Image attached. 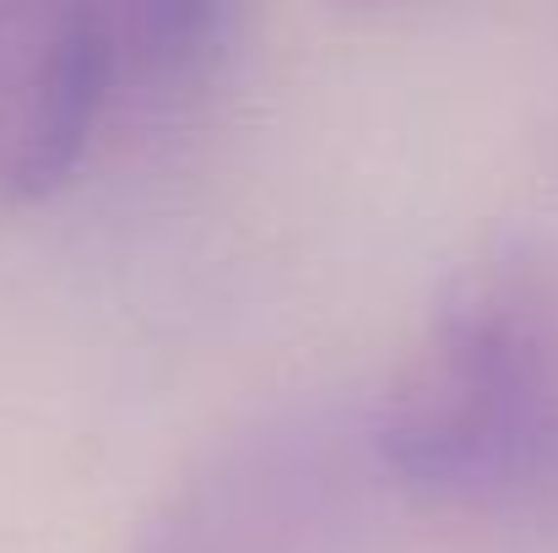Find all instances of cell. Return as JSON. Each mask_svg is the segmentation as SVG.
Returning a JSON list of instances; mask_svg holds the SVG:
<instances>
[{"instance_id": "obj_4", "label": "cell", "mask_w": 558, "mask_h": 553, "mask_svg": "<svg viewBox=\"0 0 558 553\" xmlns=\"http://www.w3.org/2000/svg\"><path fill=\"white\" fill-rule=\"evenodd\" d=\"M109 109L120 98H169L211 82L233 55L239 11L211 0H131L98 5Z\"/></svg>"}, {"instance_id": "obj_2", "label": "cell", "mask_w": 558, "mask_h": 553, "mask_svg": "<svg viewBox=\"0 0 558 553\" xmlns=\"http://www.w3.org/2000/svg\"><path fill=\"white\" fill-rule=\"evenodd\" d=\"M374 472L364 418L331 401L277 407L206 445L131 553H353Z\"/></svg>"}, {"instance_id": "obj_3", "label": "cell", "mask_w": 558, "mask_h": 553, "mask_svg": "<svg viewBox=\"0 0 558 553\" xmlns=\"http://www.w3.org/2000/svg\"><path fill=\"white\" fill-rule=\"evenodd\" d=\"M109 115L98 5L0 0V212L71 180Z\"/></svg>"}, {"instance_id": "obj_1", "label": "cell", "mask_w": 558, "mask_h": 553, "mask_svg": "<svg viewBox=\"0 0 558 553\" xmlns=\"http://www.w3.org/2000/svg\"><path fill=\"white\" fill-rule=\"evenodd\" d=\"M379 478L515 505L558 478V282L526 244L466 261L364 412Z\"/></svg>"}]
</instances>
